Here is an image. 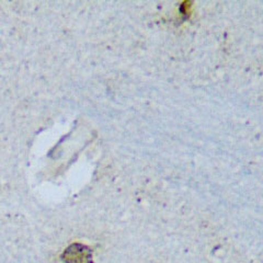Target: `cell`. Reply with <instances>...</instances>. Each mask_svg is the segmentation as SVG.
<instances>
[{
    "label": "cell",
    "instance_id": "cell-1",
    "mask_svg": "<svg viewBox=\"0 0 263 263\" xmlns=\"http://www.w3.org/2000/svg\"><path fill=\"white\" fill-rule=\"evenodd\" d=\"M65 263H91V251L84 245L73 243L63 253Z\"/></svg>",
    "mask_w": 263,
    "mask_h": 263
}]
</instances>
